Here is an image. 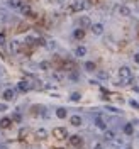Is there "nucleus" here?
<instances>
[{
  "label": "nucleus",
  "mask_w": 139,
  "mask_h": 149,
  "mask_svg": "<svg viewBox=\"0 0 139 149\" xmlns=\"http://www.w3.org/2000/svg\"><path fill=\"white\" fill-rule=\"evenodd\" d=\"M119 76H121L122 83H129L131 78H132V71H131L129 66H121L119 68Z\"/></svg>",
  "instance_id": "f257e3e1"
},
{
  "label": "nucleus",
  "mask_w": 139,
  "mask_h": 149,
  "mask_svg": "<svg viewBox=\"0 0 139 149\" xmlns=\"http://www.w3.org/2000/svg\"><path fill=\"white\" fill-rule=\"evenodd\" d=\"M53 136H54L58 141H63L68 137V130L65 129V127H54L53 129Z\"/></svg>",
  "instance_id": "f03ea898"
},
{
  "label": "nucleus",
  "mask_w": 139,
  "mask_h": 149,
  "mask_svg": "<svg viewBox=\"0 0 139 149\" xmlns=\"http://www.w3.org/2000/svg\"><path fill=\"white\" fill-rule=\"evenodd\" d=\"M31 88H32V86H31V83H29V80H20V81L17 83V90L20 93H27Z\"/></svg>",
  "instance_id": "7ed1b4c3"
},
{
  "label": "nucleus",
  "mask_w": 139,
  "mask_h": 149,
  "mask_svg": "<svg viewBox=\"0 0 139 149\" xmlns=\"http://www.w3.org/2000/svg\"><path fill=\"white\" fill-rule=\"evenodd\" d=\"M2 98H3L5 102H12V100L15 98V90H12V88L3 90V93H2Z\"/></svg>",
  "instance_id": "20e7f679"
},
{
  "label": "nucleus",
  "mask_w": 139,
  "mask_h": 149,
  "mask_svg": "<svg viewBox=\"0 0 139 149\" xmlns=\"http://www.w3.org/2000/svg\"><path fill=\"white\" fill-rule=\"evenodd\" d=\"M90 27H92V32L95 34V36H102V34H103V24H102V22L92 24Z\"/></svg>",
  "instance_id": "39448f33"
},
{
  "label": "nucleus",
  "mask_w": 139,
  "mask_h": 149,
  "mask_svg": "<svg viewBox=\"0 0 139 149\" xmlns=\"http://www.w3.org/2000/svg\"><path fill=\"white\" fill-rule=\"evenodd\" d=\"M9 47H10V53H12V54H19V53H20V42L15 41V39H14V41H10Z\"/></svg>",
  "instance_id": "423d86ee"
},
{
  "label": "nucleus",
  "mask_w": 139,
  "mask_h": 149,
  "mask_svg": "<svg viewBox=\"0 0 139 149\" xmlns=\"http://www.w3.org/2000/svg\"><path fill=\"white\" fill-rule=\"evenodd\" d=\"M70 144H71V146H75V148L82 146V137H80L78 134H73V136H70Z\"/></svg>",
  "instance_id": "0eeeda50"
},
{
  "label": "nucleus",
  "mask_w": 139,
  "mask_h": 149,
  "mask_svg": "<svg viewBox=\"0 0 139 149\" xmlns=\"http://www.w3.org/2000/svg\"><path fill=\"white\" fill-rule=\"evenodd\" d=\"M20 14H22V15H27V17H34V12H32V9H31V7H29V5H24V3H22V7H20Z\"/></svg>",
  "instance_id": "6e6552de"
},
{
  "label": "nucleus",
  "mask_w": 139,
  "mask_h": 149,
  "mask_svg": "<svg viewBox=\"0 0 139 149\" xmlns=\"http://www.w3.org/2000/svg\"><path fill=\"white\" fill-rule=\"evenodd\" d=\"M34 136H36L37 141H44V139L47 137V130H46V129H37Z\"/></svg>",
  "instance_id": "1a4fd4ad"
},
{
  "label": "nucleus",
  "mask_w": 139,
  "mask_h": 149,
  "mask_svg": "<svg viewBox=\"0 0 139 149\" xmlns=\"http://www.w3.org/2000/svg\"><path fill=\"white\" fill-rule=\"evenodd\" d=\"M10 125H12V119H10V117L0 119V129H9Z\"/></svg>",
  "instance_id": "9d476101"
},
{
  "label": "nucleus",
  "mask_w": 139,
  "mask_h": 149,
  "mask_svg": "<svg viewBox=\"0 0 139 149\" xmlns=\"http://www.w3.org/2000/svg\"><path fill=\"white\" fill-rule=\"evenodd\" d=\"M80 26H82V29L83 27H90L92 26V20H90V17H87V15H83V17H80Z\"/></svg>",
  "instance_id": "9b49d317"
},
{
  "label": "nucleus",
  "mask_w": 139,
  "mask_h": 149,
  "mask_svg": "<svg viewBox=\"0 0 139 149\" xmlns=\"http://www.w3.org/2000/svg\"><path fill=\"white\" fill-rule=\"evenodd\" d=\"M103 139H105V141H114V139H115V132H114V130L105 129V130H103Z\"/></svg>",
  "instance_id": "f8f14e48"
},
{
  "label": "nucleus",
  "mask_w": 139,
  "mask_h": 149,
  "mask_svg": "<svg viewBox=\"0 0 139 149\" xmlns=\"http://www.w3.org/2000/svg\"><path fill=\"white\" fill-rule=\"evenodd\" d=\"M70 122H71V125H75V127H78V125H82V122H83V119H82L80 115H71V119H70Z\"/></svg>",
  "instance_id": "ddd939ff"
},
{
  "label": "nucleus",
  "mask_w": 139,
  "mask_h": 149,
  "mask_svg": "<svg viewBox=\"0 0 139 149\" xmlns=\"http://www.w3.org/2000/svg\"><path fill=\"white\" fill-rule=\"evenodd\" d=\"M95 125H97L98 129H102V130L107 129V124H105V120H103L102 117H95Z\"/></svg>",
  "instance_id": "4468645a"
},
{
  "label": "nucleus",
  "mask_w": 139,
  "mask_h": 149,
  "mask_svg": "<svg viewBox=\"0 0 139 149\" xmlns=\"http://www.w3.org/2000/svg\"><path fill=\"white\" fill-rule=\"evenodd\" d=\"M66 115H68V112H66L65 107H58V109H56V117H58V119H65Z\"/></svg>",
  "instance_id": "2eb2a0df"
},
{
  "label": "nucleus",
  "mask_w": 139,
  "mask_h": 149,
  "mask_svg": "<svg viewBox=\"0 0 139 149\" xmlns=\"http://www.w3.org/2000/svg\"><path fill=\"white\" fill-rule=\"evenodd\" d=\"M7 3H9L10 9H20L22 7V0H9Z\"/></svg>",
  "instance_id": "dca6fc26"
},
{
  "label": "nucleus",
  "mask_w": 139,
  "mask_h": 149,
  "mask_svg": "<svg viewBox=\"0 0 139 149\" xmlns=\"http://www.w3.org/2000/svg\"><path fill=\"white\" fill-rule=\"evenodd\" d=\"M73 37H75V39H78V41H80V39H83V37H85V31L82 27L75 29V31H73Z\"/></svg>",
  "instance_id": "f3484780"
},
{
  "label": "nucleus",
  "mask_w": 139,
  "mask_h": 149,
  "mask_svg": "<svg viewBox=\"0 0 139 149\" xmlns=\"http://www.w3.org/2000/svg\"><path fill=\"white\" fill-rule=\"evenodd\" d=\"M75 54L78 56V58H83V56L87 54V47L85 46H78L76 49H75Z\"/></svg>",
  "instance_id": "a211bd4d"
},
{
  "label": "nucleus",
  "mask_w": 139,
  "mask_h": 149,
  "mask_svg": "<svg viewBox=\"0 0 139 149\" xmlns=\"http://www.w3.org/2000/svg\"><path fill=\"white\" fill-rule=\"evenodd\" d=\"M124 134H126V136H132V134H134V125H132V124H126V125H124Z\"/></svg>",
  "instance_id": "6ab92c4d"
},
{
  "label": "nucleus",
  "mask_w": 139,
  "mask_h": 149,
  "mask_svg": "<svg viewBox=\"0 0 139 149\" xmlns=\"http://www.w3.org/2000/svg\"><path fill=\"white\" fill-rule=\"evenodd\" d=\"M119 12H121V15H124V17H129L131 15V9L126 7V5H121V7H119Z\"/></svg>",
  "instance_id": "aec40b11"
},
{
  "label": "nucleus",
  "mask_w": 139,
  "mask_h": 149,
  "mask_svg": "<svg viewBox=\"0 0 139 149\" xmlns=\"http://www.w3.org/2000/svg\"><path fill=\"white\" fill-rule=\"evenodd\" d=\"M70 100H71V102H80V100H82V93L80 92H73L71 95H70Z\"/></svg>",
  "instance_id": "412c9836"
},
{
  "label": "nucleus",
  "mask_w": 139,
  "mask_h": 149,
  "mask_svg": "<svg viewBox=\"0 0 139 149\" xmlns=\"http://www.w3.org/2000/svg\"><path fill=\"white\" fill-rule=\"evenodd\" d=\"M83 66H85V70H87V71H95V68H97L93 61H87V63H85Z\"/></svg>",
  "instance_id": "4be33fe9"
},
{
  "label": "nucleus",
  "mask_w": 139,
  "mask_h": 149,
  "mask_svg": "<svg viewBox=\"0 0 139 149\" xmlns=\"http://www.w3.org/2000/svg\"><path fill=\"white\" fill-rule=\"evenodd\" d=\"M5 42H7V36H5V32H0V46H5Z\"/></svg>",
  "instance_id": "5701e85b"
},
{
  "label": "nucleus",
  "mask_w": 139,
  "mask_h": 149,
  "mask_svg": "<svg viewBox=\"0 0 139 149\" xmlns=\"http://www.w3.org/2000/svg\"><path fill=\"white\" fill-rule=\"evenodd\" d=\"M31 86H34V88H37V90H39V88H43V83H41V80L34 78V83L31 85Z\"/></svg>",
  "instance_id": "b1692460"
},
{
  "label": "nucleus",
  "mask_w": 139,
  "mask_h": 149,
  "mask_svg": "<svg viewBox=\"0 0 139 149\" xmlns=\"http://www.w3.org/2000/svg\"><path fill=\"white\" fill-rule=\"evenodd\" d=\"M70 78H71V81H80V74L76 73V71H73V73L70 74Z\"/></svg>",
  "instance_id": "393cba45"
},
{
  "label": "nucleus",
  "mask_w": 139,
  "mask_h": 149,
  "mask_svg": "<svg viewBox=\"0 0 139 149\" xmlns=\"http://www.w3.org/2000/svg\"><path fill=\"white\" fill-rule=\"evenodd\" d=\"M39 68H41V70H47V68H49V63H47V61H41V63H39Z\"/></svg>",
  "instance_id": "a878e982"
},
{
  "label": "nucleus",
  "mask_w": 139,
  "mask_h": 149,
  "mask_svg": "<svg viewBox=\"0 0 139 149\" xmlns=\"http://www.w3.org/2000/svg\"><path fill=\"white\" fill-rule=\"evenodd\" d=\"M20 119H22V115H20L19 112H15V113H14V117H12V120H15V122H20Z\"/></svg>",
  "instance_id": "bb28decb"
},
{
  "label": "nucleus",
  "mask_w": 139,
  "mask_h": 149,
  "mask_svg": "<svg viewBox=\"0 0 139 149\" xmlns=\"http://www.w3.org/2000/svg\"><path fill=\"white\" fill-rule=\"evenodd\" d=\"M129 105L132 109H139V102H136V100H129Z\"/></svg>",
  "instance_id": "cd10ccee"
},
{
  "label": "nucleus",
  "mask_w": 139,
  "mask_h": 149,
  "mask_svg": "<svg viewBox=\"0 0 139 149\" xmlns=\"http://www.w3.org/2000/svg\"><path fill=\"white\" fill-rule=\"evenodd\" d=\"M98 78H100V80H109V74L107 73H98Z\"/></svg>",
  "instance_id": "c85d7f7f"
},
{
  "label": "nucleus",
  "mask_w": 139,
  "mask_h": 149,
  "mask_svg": "<svg viewBox=\"0 0 139 149\" xmlns=\"http://www.w3.org/2000/svg\"><path fill=\"white\" fill-rule=\"evenodd\" d=\"M107 110H110V112H115V113H119V109H115V107H107Z\"/></svg>",
  "instance_id": "c756f323"
},
{
  "label": "nucleus",
  "mask_w": 139,
  "mask_h": 149,
  "mask_svg": "<svg viewBox=\"0 0 139 149\" xmlns=\"http://www.w3.org/2000/svg\"><path fill=\"white\" fill-rule=\"evenodd\" d=\"M3 110H7V105L5 103H0V112H3Z\"/></svg>",
  "instance_id": "7c9ffc66"
},
{
  "label": "nucleus",
  "mask_w": 139,
  "mask_h": 149,
  "mask_svg": "<svg viewBox=\"0 0 139 149\" xmlns=\"http://www.w3.org/2000/svg\"><path fill=\"white\" fill-rule=\"evenodd\" d=\"M134 61H136V63H139V53L136 56H134Z\"/></svg>",
  "instance_id": "2f4dec72"
},
{
  "label": "nucleus",
  "mask_w": 139,
  "mask_h": 149,
  "mask_svg": "<svg viewBox=\"0 0 139 149\" xmlns=\"http://www.w3.org/2000/svg\"><path fill=\"white\" fill-rule=\"evenodd\" d=\"M95 149H102V148H100V146H97V148H95Z\"/></svg>",
  "instance_id": "473e14b6"
}]
</instances>
